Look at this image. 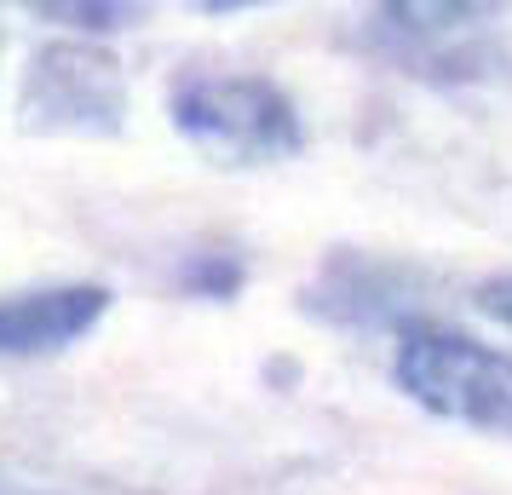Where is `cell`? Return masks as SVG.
I'll use <instances>...</instances> for the list:
<instances>
[{"label": "cell", "instance_id": "3", "mask_svg": "<svg viewBox=\"0 0 512 495\" xmlns=\"http://www.w3.org/2000/svg\"><path fill=\"white\" fill-rule=\"evenodd\" d=\"M18 116L29 133H70L104 139L127 121V75L116 52L93 41H52L29 58L18 87Z\"/></svg>", "mask_w": 512, "mask_h": 495}, {"label": "cell", "instance_id": "2", "mask_svg": "<svg viewBox=\"0 0 512 495\" xmlns=\"http://www.w3.org/2000/svg\"><path fill=\"white\" fill-rule=\"evenodd\" d=\"M397 386L438 421L512 438V357L478 346L472 334L409 323L392 363Z\"/></svg>", "mask_w": 512, "mask_h": 495}, {"label": "cell", "instance_id": "5", "mask_svg": "<svg viewBox=\"0 0 512 495\" xmlns=\"http://www.w3.org/2000/svg\"><path fill=\"white\" fill-rule=\"evenodd\" d=\"M29 12H35V18H52V24L87 29V35H110V29L139 24L133 6H110V0H41V6H29Z\"/></svg>", "mask_w": 512, "mask_h": 495}, {"label": "cell", "instance_id": "1", "mask_svg": "<svg viewBox=\"0 0 512 495\" xmlns=\"http://www.w3.org/2000/svg\"><path fill=\"white\" fill-rule=\"evenodd\" d=\"M173 133L213 167H277L305 150L294 98L265 75H196L173 93Z\"/></svg>", "mask_w": 512, "mask_h": 495}, {"label": "cell", "instance_id": "7", "mask_svg": "<svg viewBox=\"0 0 512 495\" xmlns=\"http://www.w3.org/2000/svg\"><path fill=\"white\" fill-rule=\"evenodd\" d=\"M478 311L512 329V277H495V283H484V288H478Z\"/></svg>", "mask_w": 512, "mask_h": 495}, {"label": "cell", "instance_id": "6", "mask_svg": "<svg viewBox=\"0 0 512 495\" xmlns=\"http://www.w3.org/2000/svg\"><path fill=\"white\" fill-rule=\"evenodd\" d=\"M190 288H202L208 300H225V294L242 288V271L231 260H202V265H190Z\"/></svg>", "mask_w": 512, "mask_h": 495}, {"label": "cell", "instance_id": "4", "mask_svg": "<svg viewBox=\"0 0 512 495\" xmlns=\"http://www.w3.org/2000/svg\"><path fill=\"white\" fill-rule=\"evenodd\" d=\"M110 311L104 283H58L0 300V357H47L93 334Z\"/></svg>", "mask_w": 512, "mask_h": 495}]
</instances>
